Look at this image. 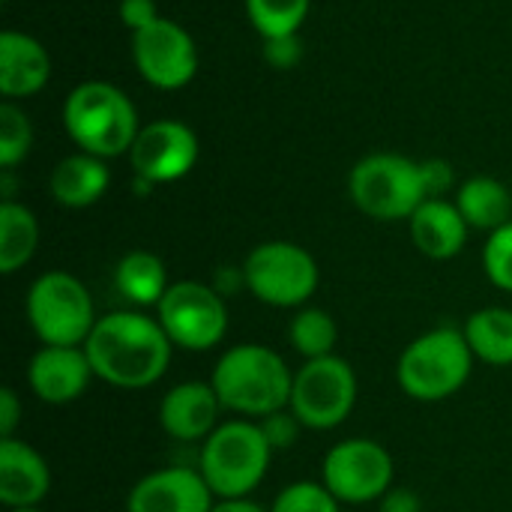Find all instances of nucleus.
<instances>
[{
    "label": "nucleus",
    "mask_w": 512,
    "mask_h": 512,
    "mask_svg": "<svg viewBox=\"0 0 512 512\" xmlns=\"http://www.w3.org/2000/svg\"><path fill=\"white\" fill-rule=\"evenodd\" d=\"M84 351L99 381L120 390H144L168 372L174 342L159 318H150L141 309H120L96 321Z\"/></svg>",
    "instance_id": "nucleus-1"
},
{
    "label": "nucleus",
    "mask_w": 512,
    "mask_h": 512,
    "mask_svg": "<svg viewBox=\"0 0 512 512\" xmlns=\"http://www.w3.org/2000/svg\"><path fill=\"white\" fill-rule=\"evenodd\" d=\"M210 384L225 411L246 420H261L291 405L294 372L273 348L243 342L216 360Z\"/></svg>",
    "instance_id": "nucleus-2"
},
{
    "label": "nucleus",
    "mask_w": 512,
    "mask_h": 512,
    "mask_svg": "<svg viewBox=\"0 0 512 512\" xmlns=\"http://www.w3.org/2000/svg\"><path fill=\"white\" fill-rule=\"evenodd\" d=\"M273 447L267 444L258 420H225L201 444L198 471L213 489L216 501L249 498L267 477Z\"/></svg>",
    "instance_id": "nucleus-3"
},
{
    "label": "nucleus",
    "mask_w": 512,
    "mask_h": 512,
    "mask_svg": "<svg viewBox=\"0 0 512 512\" xmlns=\"http://www.w3.org/2000/svg\"><path fill=\"white\" fill-rule=\"evenodd\" d=\"M474 360L477 357L462 330L435 327L402 351L396 363V384L408 399L444 402L468 384Z\"/></svg>",
    "instance_id": "nucleus-4"
},
{
    "label": "nucleus",
    "mask_w": 512,
    "mask_h": 512,
    "mask_svg": "<svg viewBox=\"0 0 512 512\" xmlns=\"http://www.w3.org/2000/svg\"><path fill=\"white\" fill-rule=\"evenodd\" d=\"M63 126L84 153L99 159L132 150L141 132L126 93L105 81H87L69 93L63 105Z\"/></svg>",
    "instance_id": "nucleus-5"
},
{
    "label": "nucleus",
    "mask_w": 512,
    "mask_h": 512,
    "mask_svg": "<svg viewBox=\"0 0 512 512\" xmlns=\"http://www.w3.org/2000/svg\"><path fill=\"white\" fill-rule=\"evenodd\" d=\"M351 201L372 219H411L429 198L420 162L399 153H372L360 159L348 177Z\"/></svg>",
    "instance_id": "nucleus-6"
},
{
    "label": "nucleus",
    "mask_w": 512,
    "mask_h": 512,
    "mask_svg": "<svg viewBox=\"0 0 512 512\" xmlns=\"http://www.w3.org/2000/svg\"><path fill=\"white\" fill-rule=\"evenodd\" d=\"M24 312L42 345H84L99 321L90 291L66 270L42 273L27 291Z\"/></svg>",
    "instance_id": "nucleus-7"
},
{
    "label": "nucleus",
    "mask_w": 512,
    "mask_h": 512,
    "mask_svg": "<svg viewBox=\"0 0 512 512\" xmlns=\"http://www.w3.org/2000/svg\"><path fill=\"white\" fill-rule=\"evenodd\" d=\"M243 279L255 300L273 309H303L318 291L315 258L288 240H270L255 246L243 261Z\"/></svg>",
    "instance_id": "nucleus-8"
},
{
    "label": "nucleus",
    "mask_w": 512,
    "mask_h": 512,
    "mask_svg": "<svg viewBox=\"0 0 512 512\" xmlns=\"http://www.w3.org/2000/svg\"><path fill=\"white\" fill-rule=\"evenodd\" d=\"M357 405V372L354 366L339 357H321L306 360L294 372V390H291V411L306 429L327 432L342 426Z\"/></svg>",
    "instance_id": "nucleus-9"
},
{
    "label": "nucleus",
    "mask_w": 512,
    "mask_h": 512,
    "mask_svg": "<svg viewBox=\"0 0 512 512\" xmlns=\"http://www.w3.org/2000/svg\"><path fill=\"white\" fill-rule=\"evenodd\" d=\"M156 318L174 348L183 351H210L228 333L225 297L204 282H171L156 306Z\"/></svg>",
    "instance_id": "nucleus-10"
},
{
    "label": "nucleus",
    "mask_w": 512,
    "mask_h": 512,
    "mask_svg": "<svg viewBox=\"0 0 512 512\" xmlns=\"http://www.w3.org/2000/svg\"><path fill=\"white\" fill-rule=\"evenodd\" d=\"M393 456L372 438H348L327 450L321 483L339 504H372L393 489Z\"/></svg>",
    "instance_id": "nucleus-11"
},
{
    "label": "nucleus",
    "mask_w": 512,
    "mask_h": 512,
    "mask_svg": "<svg viewBox=\"0 0 512 512\" xmlns=\"http://www.w3.org/2000/svg\"><path fill=\"white\" fill-rule=\"evenodd\" d=\"M132 57L144 81L159 90H177L195 78L198 51L192 36L168 18L132 33Z\"/></svg>",
    "instance_id": "nucleus-12"
},
{
    "label": "nucleus",
    "mask_w": 512,
    "mask_h": 512,
    "mask_svg": "<svg viewBox=\"0 0 512 512\" xmlns=\"http://www.w3.org/2000/svg\"><path fill=\"white\" fill-rule=\"evenodd\" d=\"M135 177L147 183H174L186 177L198 162V138L180 120H153L147 123L132 150H129Z\"/></svg>",
    "instance_id": "nucleus-13"
},
{
    "label": "nucleus",
    "mask_w": 512,
    "mask_h": 512,
    "mask_svg": "<svg viewBox=\"0 0 512 512\" xmlns=\"http://www.w3.org/2000/svg\"><path fill=\"white\" fill-rule=\"evenodd\" d=\"M216 495L192 468H162L141 477L126 498V512H213Z\"/></svg>",
    "instance_id": "nucleus-14"
},
{
    "label": "nucleus",
    "mask_w": 512,
    "mask_h": 512,
    "mask_svg": "<svg viewBox=\"0 0 512 512\" xmlns=\"http://www.w3.org/2000/svg\"><path fill=\"white\" fill-rule=\"evenodd\" d=\"M93 378L84 345H42L27 366L33 396L48 405H69L81 399Z\"/></svg>",
    "instance_id": "nucleus-15"
},
{
    "label": "nucleus",
    "mask_w": 512,
    "mask_h": 512,
    "mask_svg": "<svg viewBox=\"0 0 512 512\" xmlns=\"http://www.w3.org/2000/svg\"><path fill=\"white\" fill-rule=\"evenodd\" d=\"M222 411L225 408L210 381H183V384H174L162 396L159 426L174 441H186V444L201 441L204 444L216 432Z\"/></svg>",
    "instance_id": "nucleus-16"
},
{
    "label": "nucleus",
    "mask_w": 512,
    "mask_h": 512,
    "mask_svg": "<svg viewBox=\"0 0 512 512\" xmlns=\"http://www.w3.org/2000/svg\"><path fill=\"white\" fill-rule=\"evenodd\" d=\"M51 492V471L39 450L18 438H0V504L6 510L39 507Z\"/></svg>",
    "instance_id": "nucleus-17"
},
{
    "label": "nucleus",
    "mask_w": 512,
    "mask_h": 512,
    "mask_svg": "<svg viewBox=\"0 0 512 512\" xmlns=\"http://www.w3.org/2000/svg\"><path fill=\"white\" fill-rule=\"evenodd\" d=\"M51 78L48 51L27 33H0V93L6 99H24L39 93Z\"/></svg>",
    "instance_id": "nucleus-18"
},
{
    "label": "nucleus",
    "mask_w": 512,
    "mask_h": 512,
    "mask_svg": "<svg viewBox=\"0 0 512 512\" xmlns=\"http://www.w3.org/2000/svg\"><path fill=\"white\" fill-rule=\"evenodd\" d=\"M408 222L414 246L432 261H450L465 249L468 222L459 207L444 198H426Z\"/></svg>",
    "instance_id": "nucleus-19"
},
{
    "label": "nucleus",
    "mask_w": 512,
    "mask_h": 512,
    "mask_svg": "<svg viewBox=\"0 0 512 512\" xmlns=\"http://www.w3.org/2000/svg\"><path fill=\"white\" fill-rule=\"evenodd\" d=\"M108 180H111V174L99 156L78 153V156H66L54 165L48 189L60 207L81 210V207L96 204L105 195Z\"/></svg>",
    "instance_id": "nucleus-20"
},
{
    "label": "nucleus",
    "mask_w": 512,
    "mask_h": 512,
    "mask_svg": "<svg viewBox=\"0 0 512 512\" xmlns=\"http://www.w3.org/2000/svg\"><path fill=\"white\" fill-rule=\"evenodd\" d=\"M114 285L135 309H156L165 291L171 288L165 261L144 249L126 252L120 258L114 270Z\"/></svg>",
    "instance_id": "nucleus-21"
},
{
    "label": "nucleus",
    "mask_w": 512,
    "mask_h": 512,
    "mask_svg": "<svg viewBox=\"0 0 512 512\" xmlns=\"http://www.w3.org/2000/svg\"><path fill=\"white\" fill-rule=\"evenodd\" d=\"M456 207L465 216L468 228L480 231H498L501 225L512 222V195L510 189L495 177H471L459 186Z\"/></svg>",
    "instance_id": "nucleus-22"
},
{
    "label": "nucleus",
    "mask_w": 512,
    "mask_h": 512,
    "mask_svg": "<svg viewBox=\"0 0 512 512\" xmlns=\"http://www.w3.org/2000/svg\"><path fill=\"white\" fill-rule=\"evenodd\" d=\"M474 357L489 366H512V309L489 306L474 312L462 327Z\"/></svg>",
    "instance_id": "nucleus-23"
},
{
    "label": "nucleus",
    "mask_w": 512,
    "mask_h": 512,
    "mask_svg": "<svg viewBox=\"0 0 512 512\" xmlns=\"http://www.w3.org/2000/svg\"><path fill=\"white\" fill-rule=\"evenodd\" d=\"M36 243H39L36 216L18 201H3L0 204V273L3 276L18 273L33 258Z\"/></svg>",
    "instance_id": "nucleus-24"
},
{
    "label": "nucleus",
    "mask_w": 512,
    "mask_h": 512,
    "mask_svg": "<svg viewBox=\"0 0 512 512\" xmlns=\"http://www.w3.org/2000/svg\"><path fill=\"white\" fill-rule=\"evenodd\" d=\"M288 339L303 360H321V357L336 354L339 327L327 309L303 306V309H297V315L288 324Z\"/></svg>",
    "instance_id": "nucleus-25"
},
{
    "label": "nucleus",
    "mask_w": 512,
    "mask_h": 512,
    "mask_svg": "<svg viewBox=\"0 0 512 512\" xmlns=\"http://www.w3.org/2000/svg\"><path fill=\"white\" fill-rule=\"evenodd\" d=\"M312 0H246L249 21L264 39L294 36L309 15Z\"/></svg>",
    "instance_id": "nucleus-26"
},
{
    "label": "nucleus",
    "mask_w": 512,
    "mask_h": 512,
    "mask_svg": "<svg viewBox=\"0 0 512 512\" xmlns=\"http://www.w3.org/2000/svg\"><path fill=\"white\" fill-rule=\"evenodd\" d=\"M30 141H33V129L27 117L12 102H3L0 105V168L12 171L27 156Z\"/></svg>",
    "instance_id": "nucleus-27"
},
{
    "label": "nucleus",
    "mask_w": 512,
    "mask_h": 512,
    "mask_svg": "<svg viewBox=\"0 0 512 512\" xmlns=\"http://www.w3.org/2000/svg\"><path fill=\"white\" fill-rule=\"evenodd\" d=\"M270 512H342V504L330 495L324 483L300 480L276 495Z\"/></svg>",
    "instance_id": "nucleus-28"
},
{
    "label": "nucleus",
    "mask_w": 512,
    "mask_h": 512,
    "mask_svg": "<svg viewBox=\"0 0 512 512\" xmlns=\"http://www.w3.org/2000/svg\"><path fill=\"white\" fill-rule=\"evenodd\" d=\"M483 267L495 288L512 294V222L489 234L483 249Z\"/></svg>",
    "instance_id": "nucleus-29"
},
{
    "label": "nucleus",
    "mask_w": 512,
    "mask_h": 512,
    "mask_svg": "<svg viewBox=\"0 0 512 512\" xmlns=\"http://www.w3.org/2000/svg\"><path fill=\"white\" fill-rule=\"evenodd\" d=\"M258 426H261L267 444L273 447V453L291 450V447L300 441V432L306 429V426L297 420V414H294L291 408H282V411H273V414L261 417Z\"/></svg>",
    "instance_id": "nucleus-30"
},
{
    "label": "nucleus",
    "mask_w": 512,
    "mask_h": 512,
    "mask_svg": "<svg viewBox=\"0 0 512 512\" xmlns=\"http://www.w3.org/2000/svg\"><path fill=\"white\" fill-rule=\"evenodd\" d=\"M300 54H303V45L294 36H276V39H264V57L270 66L276 69H291L300 63Z\"/></svg>",
    "instance_id": "nucleus-31"
},
{
    "label": "nucleus",
    "mask_w": 512,
    "mask_h": 512,
    "mask_svg": "<svg viewBox=\"0 0 512 512\" xmlns=\"http://www.w3.org/2000/svg\"><path fill=\"white\" fill-rule=\"evenodd\" d=\"M420 171H423V183H426L429 198H441L444 192L453 189L456 174H453L450 162H444V159H426V162H420Z\"/></svg>",
    "instance_id": "nucleus-32"
},
{
    "label": "nucleus",
    "mask_w": 512,
    "mask_h": 512,
    "mask_svg": "<svg viewBox=\"0 0 512 512\" xmlns=\"http://www.w3.org/2000/svg\"><path fill=\"white\" fill-rule=\"evenodd\" d=\"M120 18L135 33V30H144L153 21H159V12H156V3L153 0H123L120 3Z\"/></svg>",
    "instance_id": "nucleus-33"
},
{
    "label": "nucleus",
    "mask_w": 512,
    "mask_h": 512,
    "mask_svg": "<svg viewBox=\"0 0 512 512\" xmlns=\"http://www.w3.org/2000/svg\"><path fill=\"white\" fill-rule=\"evenodd\" d=\"M21 423V399L12 387L0 390V438H15V429Z\"/></svg>",
    "instance_id": "nucleus-34"
},
{
    "label": "nucleus",
    "mask_w": 512,
    "mask_h": 512,
    "mask_svg": "<svg viewBox=\"0 0 512 512\" xmlns=\"http://www.w3.org/2000/svg\"><path fill=\"white\" fill-rule=\"evenodd\" d=\"M378 510L381 512H423V501L414 489H390L381 501H378Z\"/></svg>",
    "instance_id": "nucleus-35"
},
{
    "label": "nucleus",
    "mask_w": 512,
    "mask_h": 512,
    "mask_svg": "<svg viewBox=\"0 0 512 512\" xmlns=\"http://www.w3.org/2000/svg\"><path fill=\"white\" fill-rule=\"evenodd\" d=\"M213 512H270V510L258 507V504H255V501H249V498H240V501H216Z\"/></svg>",
    "instance_id": "nucleus-36"
},
{
    "label": "nucleus",
    "mask_w": 512,
    "mask_h": 512,
    "mask_svg": "<svg viewBox=\"0 0 512 512\" xmlns=\"http://www.w3.org/2000/svg\"><path fill=\"white\" fill-rule=\"evenodd\" d=\"M9 512H42L39 507H27V510H9Z\"/></svg>",
    "instance_id": "nucleus-37"
}]
</instances>
